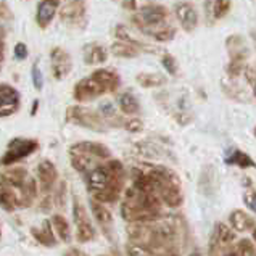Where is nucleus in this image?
Instances as JSON below:
<instances>
[{
  "instance_id": "423d86ee",
  "label": "nucleus",
  "mask_w": 256,
  "mask_h": 256,
  "mask_svg": "<svg viewBox=\"0 0 256 256\" xmlns=\"http://www.w3.org/2000/svg\"><path fill=\"white\" fill-rule=\"evenodd\" d=\"M39 148L38 140L34 138H23V137H14L6 145V150L4 153V156L0 158V164L2 166H12L14 163H18L20 160H23Z\"/></svg>"
},
{
  "instance_id": "ea45409f",
  "label": "nucleus",
  "mask_w": 256,
  "mask_h": 256,
  "mask_svg": "<svg viewBox=\"0 0 256 256\" xmlns=\"http://www.w3.org/2000/svg\"><path fill=\"white\" fill-rule=\"evenodd\" d=\"M222 256H238L237 252H228V253H224Z\"/></svg>"
},
{
  "instance_id": "dca6fc26",
  "label": "nucleus",
  "mask_w": 256,
  "mask_h": 256,
  "mask_svg": "<svg viewBox=\"0 0 256 256\" xmlns=\"http://www.w3.org/2000/svg\"><path fill=\"white\" fill-rule=\"evenodd\" d=\"M38 179H39L40 188L44 192H48L58 179V171H56L55 164L52 162H48V160L40 162L38 166Z\"/></svg>"
},
{
  "instance_id": "f03ea898",
  "label": "nucleus",
  "mask_w": 256,
  "mask_h": 256,
  "mask_svg": "<svg viewBox=\"0 0 256 256\" xmlns=\"http://www.w3.org/2000/svg\"><path fill=\"white\" fill-rule=\"evenodd\" d=\"M36 180L23 168H10L0 178V208L14 211L28 208L36 198Z\"/></svg>"
},
{
  "instance_id": "a878e982",
  "label": "nucleus",
  "mask_w": 256,
  "mask_h": 256,
  "mask_svg": "<svg viewBox=\"0 0 256 256\" xmlns=\"http://www.w3.org/2000/svg\"><path fill=\"white\" fill-rule=\"evenodd\" d=\"M136 81L145 89H150V87H162L166 84V78L156 74V72H140V74H137Z\"/></svg>"
},
{
  "instance_id": "a19ab883",
  "label": "nucleus",
  "mask_w": 256,
  "mask_h": 256,
  "mask_svg": "<svg viewBox=\"0 0 256 256\" xmlns=\"http://www.w3.org/2000/svg\"><path fill=\"white\" fill-rule=\"evenodd\" d=\"M190 256H202V253H200V252H194Z\"/></svg>"
},
{
  "instance_id": "7c9ffc66",
  "label": "nucleus",
  "mask_w": 256,
  "mask_h": 256,
  "mask_svg": "<svg viewBox=\"0 0 256 256\" xmlns=\"http://www.w3.org/2000/svg\"><path fill=\"white\" fill-rule=\"evenodd\" d=\"M162 64H163V68L170 72L171 76H176L178 74V62H176V58L170 54H166L163 55L162 58Z\"/></svg>"
},
{
  "instance_id": "4c0bfd02",
  "label": "nucleus",
  "mask_w": 256,
  "mask_h": 256,
  "mask_svg": "<svg viewBox=\"0 0 256 256\" xmlns=\"http://www.w3.org/2000/svg\"><path fill=\"white\" fill-rule=\"evenodd\" d=\"M4 60V34L0 31V64H2Z\"/></svg>"
},
{
  "instance_id": "cd10ccee",
  "label": "nucleus",
  "mask_w": 256,
  "mask_h": 256,
  "mask_svg": "<svg viewBox=\"0 0 256 256\" xmlns=\"http://www.w3.org/2000/svg\"><path fill=\"white\" fill-rule=\"evenodd\" d=\"M236 252L238 256H256V245L252 242V240L244 238L238 242Z\"/></svg>"
},
{
  "instance_id": "c9c22d12",
  "label": "nucleus",
  "mask_w": 256,
  "mask_h": 256,
  "mask_svg": "<svg viewBox=\"0 0 256 256\" xmlns=\"http://www.w3.org/2000/svg\"><path fill=\"white\" fill-rule=\"evenodd\" d=\"M124 128H126L128 130H130V132H138V130H142V121L138 120H130L128 121L126 124H124Z\"/></svg>"
},
{
  "instance_id": "e433bc0d",
  "label": "nucleus",
  "mask_w": 256,
  "mask_h": 256,
  "mask_svg": "<svg viewBox=\"0 0 256 256\" xmlns=\"http://www.w3.org/2000/svg\"><path fill=\"white\" fill-rule=\"evenodd\" d=\"M63 256H89V254L82 250H79V248H70V250L64 252Z\"/></svg>"
},
{
  "instance_id": "473e14b6",
  "label": "nucleus",
  "mask_w": 256,
  "mask_h": 256,
  "mask_svg": "<svg viewBox=\"0 0 256 256\" xmlns=\"http://www.w3.org/2000/svg\"><path fill=\"white\" fill-rule=\"evenodd\" d=\"M128 252H129V256H153V253L148 250L147 246L134 244V242L128 246Z\"/></svg>"
},
{
  "instance_id": "393cba45",
  "label": "nucleus",
  "mask_w": 256,
  "mask_h": 256,
  "mask_svg": "<svg viewBox=\"0 0 256 256\" xmlns=\"http://www.w3.org/2000/svg\"><path fill=\"white\" fill-rule=\"evenodd\" d=\"M118 105L121 108V112L124 114H137L140 105H138V100L134 97L130 92H124L118 97Z\"/></svg>"
},
{
  "instance_id": "f3484780",
  "label": "nucleus",
  "mask_w": 256,
  "mask_h": 256,
  "mask_svg": "<svg viewBox=\"0 0 256 256\" xmlns=\"http://www.w3.org/2000/svg\"><path fill=\"white\" fill-rule=\"evenodd\" d=\"M86 13V4L84 0H71L60 10V16L66 23H78L84 18Z\"/></svg>"
},
{
  "instance_id": "6e6552de",
  "label": "nucleus",
  "mask_w": 256,
  "mask_h": 256,
  "mask_svg": "<svg viewBox=\"0 0 256 256\" xmlns=\"http://www.w3.org/2000/svg\"><path fill=\"white\" fill-rule=\"evenodd\" d=\"M68 121L78 124V126L87 128V129L98 130V132L106 130L105 120L102 118L98 113L92 112V110L81 108V106H72L68 110Z\"/></svg>"
},
{
  "instance_id": "20e7f679",
  "label": "nucleus",
  "mask_w": 256,
  "mask_h": 256,
  "mask_svg": "<svg viewBox=\"0 0 256 256\" xmlns=\"http://www.w3.org/2000/svg\"><path fill=\"white\" fill-rule=\"evenodd\" d=\"M162 200L155 194L132 182L124 194L121 214L129 222L155 221L162 214Z\"/></svg>"
},
{
  "instance_id": "37998d69",
  "label": "nucleus",
  "mask_w": 256,
  "mask_h": 256,
  "mask_svg": "<svg viewBox=\"0 0 256 256\" xmlns=\"http://www.w3.org/2000/svg\"><path fill=\"white\" fill-rule=\"evenodd\" d=\"M253 90H254V95H256V84H254V87H253Z\"/></svg>"
},
{
  "instance_id": "0eeeda50",
  "label": "nucleus",
  "mask_w": 256,
  "mask_h": 256,
  "mask_svg": "<svg viewBox=\"0 0 256 256\" xmlns=\"http://www.w3.org/2000/svg\"><path fill=\"white\" fill-rule=\"evenodd\" d=\"M72 221H74L78 242L87 244L92 242L97 237V230L94 228V222L89 213H87L86 208L78 200H74V204H72Z\"/></svg>"
},
{
  "instance_id": "c756f323",
  "label": "nucleus",
  "mask_w": 256,
  "mask_h": 256,
  "mask_svg": "<svg viewBox=\"0 0 256 256\" xmlns=\"http://www.w3.org/2000/svg\"><path fill=\"white\" fill-rule=\"evenodd\" d=\"M230 8V0H214L213 4V13H214V18H222L228 14Z\"/></svg>"
},
{
  "instance_id": "9b49d317",
  "label": "nucleus",
  "mask_w": 256,
  "mask_h": 256,
  "mask_svg": "<svg viewBox=\"0 0 256 256\" xmlns=\"http://www.w3.org/2000/svg\"><path fill=\"white\" fill-rule=\"evenodd\" d=\"M50 60H52L54 78L58 79V81H62V79H64L71 72L72 62H71V56L66 50L55 47L52 52H50Z\"/></svg>"
},
{
  "instance_id": "a211bd4d",
  "label": "nucleus",
  "mask_w": 256,
  "mask_h": 256,
  "mask_svg": "<svg viewBox=\"0 0 256 256\" xmlns=\"http://www.w3.org/2000/svg\"><path fill=\"white\" fill-rule=\"evenodd\" d=\"M229 219H230L232 229L236 232H252L256 228V221L253 219V216H250L242 210H234Z\"/></svg>"
},
{
  "instance_id": "39448f33",
  "label": "nucleus",
  "mask_w": 256,
  "mask_h": 256,
  "mask_svg": "<svg viewBox=\"0 0 256 256\" xmlns=\"http://www.w3.org/2000/svg\"><path fill=\"white\" fill-rule=\"evenodd\" d=\"M70 158L72 168L78 172L86 174L92 168L100 164V162L112 158V152L104 144L98 142H79L70 148Z\"/></svg>"
},
{
  "instance_id": "aec40b11",
  "label": "nucleus",
  "mask_w": 256,
  "mask_h": 256,
  "mask_svg": "<svg viewBox=\"0 0 256 256\" xmlns=\"http://www.w3.org/2000/svg\"><path fill=\"white\" fill-rule=\"evenodd\" d=\"M108 60V52L104 46L89 44L84 46V63L86 64H102Z\"/></svg>"
},
{
  "instance_id": "c85d7f7f",
  "label": "nucleus",
  "mask_w": 256,
  "mask_h": 256,
  "mask_svg": "<svg viewBox=\"0 0 256 256\" xmlns=\"http://www.w3.org/2000/svg\"><path fill=\"white\" fill-rule=\"evenodd\" d=\"M98 114L104 118L105 121H112L116 118V110H114V105L112 102H104V104L100 105L98 108Z\"/></svg>"
},
{
  "instance_id": "1a4fd4ad",
  "label": "nucleus",
  "mask_w": 256,
  "mask_h": 256,
  "mask_svg": "<svg viewBox=\"0 0 256 256\" xmlns=\"http://www.w3.org/2000/svg\"><path fill=\"white\" fill-rule=\"evenodd\" d=\"M106 92H108L106 87L94 74H90L89 78H84L76 84L72 94H74V98L78 102H89L97 97H102V95H105Z\"/></svg>"
},
{
  "instance_id": "2f4dec72",
  "label": "nucleus",
  "mask_w": 256,
  "mask_h": 256,
  "mask_svg": "<svg viewBox=\"0 0 256 256\" xmlns=\"http://www.w3.org/2000/svg\"><path fill=\"white\" fill-rule=\"evenodd\" d=\"M31 79H32V84L38 90H42L44 87V76H42V71L39 68V63H36L32 70H31Z\"/></svg>"
},
{
  "instance_id": "7ed1b4c3",
  "label": "nucleus",
  "mask_w": 256,
  "mask_h": 256,
  "mask_svg": "<svg viewBox=\"0 0 256 256\" xmlns=\"http://www.w3.org/2000/svg\"><path fill=\"white\" fill-rule=\"evenodd\" d=\"M134 182L148 188L150 192H153L162 200V203L168 204L171 208L180 206L182 200H184L178 174H174L168 168L156 166L152 168L148 172L134 170Z\"/></svg>"
},
{
  "instance_id": "4468645a",
  "label": "nucleus",
  "mask_w": 256,
  "mask_h": 256,
  "mask_svg": "<svg viewBox=\"0 0 256 256\" xmlns=\"http://www.w3.org/2000/svg\"><path fill=\"white\" fill-rule=\"evenodd\" d=\"M62 0H40L38 5V12H36V21H38L39 28H47L52 20L55 18V14L58 12V5Z\"/></svg>"
},
{
  "instance_id": "72a5a7b5",
  "label": "nucleus",
  "mask_w": 256,
  "mask_h": 256,
  "mask_svg": "<svg viewBox=\"0 0 256 256\" xmlns=\"http://www.w3.org/2000/svg\"><path fill=\"white\" fill-rule=\"evenodd\" d=\"M244 203L253 211V213H256V190H253V188L245 190V194H244Z\"/></svg>"
},
{
  "instance_id": "f704fd0d",
  "label": "nucleus",
  "mask_w": 256,
  "mask_h": 256,
  "mask_svg": "<svg viewBox=\"0 0 256 256\" xmlns=\"http://www.w3.org/2000/svg\"><path fill=\"white\" fill-rule=\"evenodd\" d=\"M28 47H26V44L23 42H18L16 46H14V50H13V55L16 60H26L28 58Z\"/></svg>"
},
{
  "instance_id": "a18cd8bd",
  "label": "nucleus",
  "mask_w": 256,
  "mask_h": 256,
  "mask_svg": "<svg viewBox=\"0 0 256 256\" xmlns=\"http://www.w3.org/2000/svg\"><path fill=\"white\" fill-rule=\"evenodd\" d=\"M0 238H2V230H0Z\"/></svg>"
},
{
  "instance_id": "b1692460",
  "label": "nucleus",
  "mask_w": 256,
  "mask_h": 256,
  "mask_svg": "<svg viewBox=\"0 0 256 256\" xmlns=\"http://www.w3.org/2000/svg\"><path fill=\"white\" fill-rule=\"evenodd\" d=\"M92 74L106 87L108 92H114L120 87V76L116 74V72H113V71H110V70H97V71H94Z\"/></svg>"
},
{
  "instance_id": "79ce46f5",
  "label": "nucleus",
  "mask_w": 256,
  "mask_h": 256,
  "mask_svg": "<svg viewBox=\"0 0 256 256\" xmlns=\"http://www.w3.org/2000/svg\"><path fill=\"white\" fill-rule=\"evenodd\" d=\"M252 232H253V237H254V240H256V228H254V229H253Z\"/></svg>"
},
{
  "instance_id": "c03bdc74",
  "label": "nucleus",
  "mask_w": 256,
  "mask_h": 256,
  "mask_svg": "<svg viewBox=\"0 0 256 256\" xmlns=\"http://www.w3.org/2000/svg\"><path fill=\"white\" fill-rule=\"evenodd\" d=\"M253 132H254V137H256V128H254V130H253Z\"/></svg>"
},
{
  "instance_id": "412c9836",
  "label": "nucleus",
  "mask_w": 256,
  "mask_h": 256,
  "mask_svg": "<svg viewBox=\"0 0 256 256\" xmlns=\"http://www.w3.org/2000/svg\"><path fill=\"white\" fill-rule=\"evenodd\" d=\"M226 163L238 166V168H242V170H246V168H256V163L250 158V155H246L245 152L238 150V148L229 150V153L226 155Z\"/></svg>"
},
{
  "instance_id": "58836bf2",
  "label": "nucleus",
  "mask_w": 256,
  "mask_h": 256,
  "mask_svg": "<svg viewBox=\"0 0 256 256\" xmlns=\"http://www.w3.org/2000/svg\"><path fill=\"white\" fill-rule=\"evenodd\" d=\"M38 106H39V102L36 100L34 104H32V110H31V114H32V116H34L36 113H38V112H36V110H38Z\"/></svg>"
},
{
  "instance_id": "5701e85b",
  "label": "nucleus",
  "mask_w": 256,
  "mask_h": 256,
  "mask_svg": "<svg viewBox=\"0 0 256 256\" xmlns=\"http://www.w3.org/2000/svg\"><path fill=\"white\" fill-rule=\"evenodd\" d=\"M211 236L216 237V240L221 246H229L230 244H234V240H236V230H232L229 226H226L222 222H218Z\"/></svg>"
},
{
  "instance_id": "f8f14e48",
  "label": "nucleus",
  "mask_w": 256,
  "mask_h": 256,
  "mask_svg": "<svg viewBox=\"0 0 256 256\" xmlns=\"http://www.w3.org/2000/svg\"><path fill=\"white\" fill-rule=\"evenodd\" d=\"M168 16V12L162 5H145L138 8V20L147 28L162 24Z\"/></svg>"
},
{
  "instance_id": "9d476101",
  "label": "nucleus",
  "mask_w": 256,
  "mask_h": 256,
  "mask_svg": "<svg viewBox=\"0 0 256 256\" xmlns=\"http://www.w3.org/2000/svg\"><path fill=\"white\" fill-rule=\"evenodd\" d=\"M20 92L12 86L0 84V118L14 114L20 110Z\"/></svg>"
},
{
  "instance_id": "bb28decb",
  "label": "nucleus",
  "mask_w": 256,
  "mask_h": 256,
  "mask_svg": "<svg viewBox=\"0 0 256 256\" xmlns=\"http://www.w3.org/2000/svg\"><path fill=\"white\" fill-rule=\"evenodd\" d=\"M112 54L114 56L118 58H134L138 55V50L136 46H132V44H128V42H122V40H118L114 42L112 46Z\"/></svg>"
},
{
  "instance_id": "2eb2a0df",
  "label": "nucleus",
  "mask_w": 256,
  "mask_h": 256,
  "mask_svg": "<svg viewBox=\"0 0 256 256\" xmlns=\"http://www.w3.org/2000/svg\"><path fill=\"white\" fill-rule=\"evenodd\" d=\"M176 16H178L182 29L187 32H192L198 24V14H196V10L190 4L176 5Z\"/></svg>"
},
{
  "instance_id": "6ab92c4d",
  "label": "nucleus",
  "mask_w": 256,
  "mask_h": 256,
  "mask_svg": "<svg viewBox=\"0 0 256 256\" xmlns=\"http://www.w3.org/2000/svg\"><path fill=\"white\" fill-rule=\"evenodd\" d=\"M32 237L38 240L40 245H46V246H55L56 245V236L52 229V224L48 221H44L39 228H32Z\"/></svg>"
},
{
  "instance_id": "4be33fe9",
  "label": "nucleus",
  "mask_w": 256,
  "mask_h": 256,
  "mask_svg": "<svg viewBox=\"0 0 256 256\" xmlns=\"http://www.w3.org/2000/svg\"><path fill=\"white\" fill-rule=\"evenodd\" d=\"M50 224H52V229L55 232V236L63 240V242H70L71 240V228H70V222L64 219L62 214H55L52 218V221H50Z\"/></svg>"
},
{
  "instance_id": "ddd939ff",
  "label": "nucleus",
  "mask_w": 256,
  "mask_h": 256,
  "mask_svg": "<svg viewBox=\"0 0 256 256\" xmlns=\"http://www.w3.org/2000/svg\"><path fill=\"white\" fill-rule=\"evenodd\" d=\"M90 210H92V214L95 218V221H97V224H98V228L108 236V234L113 230V214H112V211H110L102 202H97L94 198L90 200Z\"/></svg>"
},
{
  "instance_id": "49530a36",
  "label": "nucleus",
  "mask_w": 256,
  "mask_h": 256,
  "mask_svg": "<svg viewBox=\"0 0 256 256\" xmlns=\"http://www.w3.org/2000/svg\"><path fill=\"white\" fill-rule=\"evenodd\" d=\"M170 256H176V254H170Z\"/></svg>"
},
{
  "instance_id": "f257e3e1",
  "label": "nucleus",
  "mask_w": 256,
  "mask_h": 256,
  "mask_svg": "<svg viewBox=\"0 0 256 256\" xmlns=\"http://www.w3.org/2000/svg\"><path fill=\"white\" fill-rule=\"evenodd\" d=\"M84 179L94 200L114 203L124 188V168L116 160H108V163L97 164L89 172H86Z\"/></svg>"
}]
</instances>
